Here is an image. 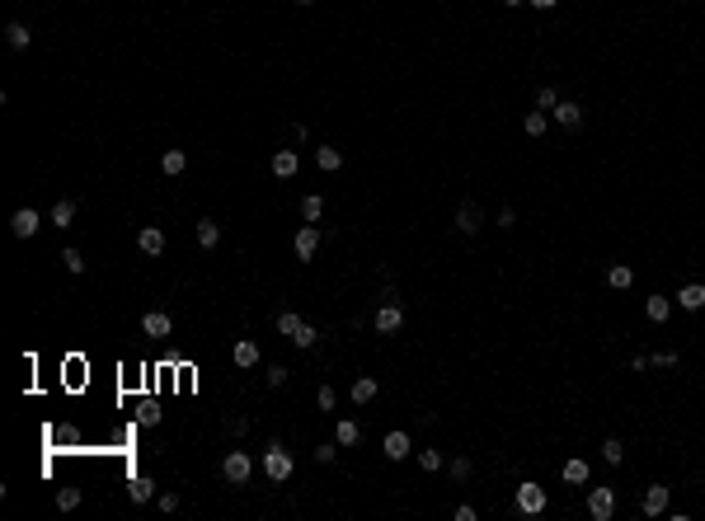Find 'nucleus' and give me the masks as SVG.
Here are the masks:
<instances>
[{"mask_svg":"<svg viewBox=\"0 0 705 521\" xmlns=\"http://www.w3.org/2000/svg\"><path fill=\"white\" fill-rule=\"evenodd\" d=\"M263 474H268L273 484H287L292 479V451L283 442H273L268 451H263Z\"/></svg>","mask_w":705,"mask_h":521,"instance_id":"f257e3e1","label":"nucleus"},{"mask_svg":"<svg viewBox=\"0 0 705 521\" xmlns=\"http://www.w3.org/2000/svg\"><path fill=\"white\" fill-rule=\"evenodd\" d=\"M278 334H287V339L296 343V348H315V339H320V334H315L311 324H306L301 315H292V310H283V315H278Z\"/></svg>","mask_w":705,"mask_h":521,"instance_id":"f03ea898","label":"nucleus"},{"mask_svg":"<svg viewBox=\"0 0 705 521\" xmlns=\"http://www.w3.org/2000/svg\"><path fill=\"white\" fill-rule=\"evenodd\" d=\"M249 474H254V460H249L245 451H231V456L221 460V479H226V484H249Z\"/></svg>","mask_w":705,"mask_h":521,"instance_id":"7ed1b4c3","label":"nucleus"},{"mask_svg":"<svg viewBox=\"0 0 705 521\" xmlns=\"http://www.w3.org/2000/svg\"><path fill=\"white\" fill-rule=\"evenodd\" d=\"M38 226H43V216H38L33 207H19L14 216H10V235H14V240H33Z\"/></svg>","mask_w":705,"mask_h":521,"instance_id":"20e7f679","label":"nucleus"},{"mask_svg":"<svg viewBox=\"0 0 705 521\" xmlns=\"http://www.w3.org/2000/svg\"><path fill=\"white\" fill-rule=\"evenodd\" d=\"M292 249H296V259H301V263H311L315 249H320V226H315V221H311V226H301L296 240H292Z\"/></svg>","mask_w":705,"mask_h":521,"instance_id":"39448f33","label":"nucleus"},{"mask_svg":"<svg viewBox=\"0 0 705 521\" xmlns=\"http://www.w3.org/2000/svg\"><path fill=\"white\" fill-rule=\"evenodd\" d=\"M588 512H593V521H611L616 493H611V489H588Z\"/></svg>","mask_w":705,"mask_h":521,"instance_id":"423d86ee","label":"nucleus"},{"mask_svg":"<svg viewBox=\"0 0 705 521\" xmlns=\"http://www.w3.org/2000/svg\"><path fill=\"white\" fill-rule=\"evenodd\" d=\"M541 507H546V489H541V484H518V512L536 517Z\"/></svg>","mask_w":705,"mask_h":521,"instance_id":"0eeeda50","label":"nucleus"},{"mask_svg":"<svg viewBox=\"0 0 705 521\" xmlns=\"http://www.w3.org/2000/svg\"><path fill=\"white\" fill-rule=\"evenodd\" d=\"M400 324H405V310H400V301H386V306L376 310V329H381V334H395Z\"/></svg>","mask_w":705,"mask_h":521,"instance_id":"6e6552de","label":"nucleus"},{"mask_svg":"<svg viewBox=\"0 0 705 521\" xmlns=\"http://www.w3.org/2000/svg\"><path fill=\"white\" fill-rule=\"evenodd\" d=\"M480 226H484L480 207H475V202H461V211H456V231H461V235H480Z\"/></svg>","mask_w":705,"mask_h":521,"instance_id":"1a4fd4ad","label":"nucleus"},{"mask_svg":"<svg viewBox=\"0 0 705 521\" xmlns=\"http://www.w3.org/2000/svg\"><path fill=\"white\" fill-rule=\"evenodd\" d=\"M136 244H141V254H165V231L160 226H141V235H136Z\"/></svg>","mask_w":705,"mask_h":521,"instance_id":"9d476101","label":"nucleus"},{"mask_svg":"<svg viewBox=\"0 0 705 521\" xmlns=\"http://www.w3.org/2000/svg\"><path fill=\"white\" fill-rule=\"evenodd\" d=\"M668 512V489L663 484H649L644 489V517H663Z\"/></svg>","mask_w":705,"mask_h":521,"instance_id":"9b49d317","label":"nucleus"},{"mask_svg":"<svg viewBox=\"0 0 705 521\" xmlns=\"http://www.w3.org/2000/svg\"><path fill=\"white\" fill-rule=\"evenodd\" d=\"M141 329H146V339H170V315L165 310L141 315Z\"/></svg>","mask_w":705,"mask_h":521,"instance_id":"f8f14e48","label":"nucleus"},{"mask_svg":"<svg viewBox=\"0 0 705 521\" xmlns=\"http://www.w3.org/2000/svg\"><path fill=\"white\" fill-rule=\"evenodd\" d=\"M296 169H301V156H296V151H278V156H273V174H278V179H296Z\"/></svg>","mask_w":705,"mask_h":521,"instance_id":"ddd939ff","label":"nucleus"},{"mask_svg":"<svg viewBox=\"0 0 705 521\" xmlns=\"http://www.w3.org/2000/svg\"><path fill=\"white\" fill-rule=\"evenodd\" d=\"M555 123H560V127H583V108L569 104V99H560V104H555Z\"/></svg>","mask_w":705,"mask_h":521,"instance_id":"4468645a","label":"nucleus"},{"mask_svg":"<svg viewBox=\"0 0 705 521\" xmlns=\"http://www.w3.org/2000/svg\"><path fill=\"white\" fill-rule=\"evenodd\" d=\"M677 306H682V310H705V287H701V282L682 287L677 291Z\"/></svg>","mask_w":705,"mask_h":521,"instance_id":"2eb2a0df","label":"nucleus"},{"mask_svg":"<svg viewBox=\"0 0 705 521\" xmlns=\"http://www.w3.org/2000/svg\"><path fill=\"white\" fill-rule=\"evenodd\" d=\"M231 357H235V366H259V343L240 339V343L231 348Z\"/></svg>","mask_w":705,"mask_h":521,"instance_id":"dca6fc26","label":"nucleus"},{"mask_svg":"<svg viewBox=\"0 0 705 521\" xmlns=\"http://www.w3.org/2000/svg\"><path fill=\"white\" fill-rule=\"evenodd\" d=\"M127 498L132 502H151V498H156V484H151L146 474H136V479L127 484Z\"/></svg>","mask_w":705,"mask_h":521,"instance_id":"f3484780","label":"nucleus"},{"mask_svg":"<svg viewBox=\"0 0 705 521\" xmlns=\"http://www.w3.org/2000/svg\"><path fill=\"white\" fill-rule=\"evenodd\" d=\"M644 315H649L653 324H663V319L673 315V301H668V296H649V301H644Z\"/></svg>","mask_w":705,"mask_h":521,"instance_id":"a211bd4d","label":"nucleus"},{"mask_svg":"<svg viewBox=\"0 0 705 521\" xmlns=\"http://www.w3.org/2000/svg\"><path fill=\"white\" fill-rule=\"evenodd\" d=\"M216 240H221V226H216L212 216H203V221H198V244H203V249H216Z\"/></svg>","mask_w":705,"mask_h":521,"instance_id":"6ab92c4d","label":"nucleus"},{"mask_svg":"<svg viewBox=\"0 0 705 521\" xmlns=\"http://www.w3.org/2000/svg\"><path fill=\"white\" fill-rule=\"evenodd\" d=\"M606 282H611V287H616V291H626L630 282H635V268H630V263H611V273H606Z\"/></svg>","mask_w":705,"mask_h":521,"instance_id":"aec40b11","label":"nucleus"},{"mask_svg":"<svg viewBox=\"0 0 705 521\" xmlns=\"http://www.w3.org/2000/svg\"><path fill=\"white\" fill-rule=\"evenodd\" d=\"M5 43H10L14 52H24L28 43H33V33H28V24H10V28H5Z\"/></svg>","mask_w":705,"mask_h":521,"instance_id":"412c9836","label":"nucleus"},{"mask_svg":"<svg viewBox=\"0 0 705 521\" xmlns=\"http://www.w3.org/2000/svg\"><path fill=\"white\" fill-rule=\"evenodd\" d=\"M315 164H320L325 174H334V169L343 164V151H334V146H320V151H315Z\"/></svg>","mask_w":705,"mask_h":521,"instance_id":"4be33fe9","label":"nucleus"},{"mask_svg":"<svg viewBox=\"0 0 705 521\" xmlns=\"http://www.w3.org/2000/svg\"><path fill=\"white\" fill-rule=\"evenodd\" d=\"M371 399H376V381L371 376H358L353 381V404H371Z\"/></svg>","mask_w":705,"mask_h":521,"instance_id":"5701e85b","label":"nucleus"},{"mask_svg":"<svg viewBox=\"0 0 705 521\" xmlns=\"http://www.w3.org/2000/svg\"><path fill=\"white\" fill-rule=\"evenodd\" d=\"M405 456H409V437L405 432H391L386 437V460H405Z\"/></svg>","mask_w":705,"mask_h":521,"instance_id":"b1692460","label":"nucleus"},{"mask_svg":"<svg viewBox=\"0 0 705 521\" xmlns=\"http://www.w3.org/2000/svg\"><path fill=\"white\" fill-rule=\"evenodd\" d=\"M71 221H76V202H71V198H61V202L52 207V226H61V231H66Z\"/></svg>","mask_w":705,"mask_h":521,"instance_id":"393cba45","label":"nucleus"},{"mask_svg":"<svg viewBox=\"0 0 705 521\" xmlns=\"http://www.w3.org/2000/svg\"><path fill=\"white\" fill-rule=\"evenodd\" d=\"M358 437H362V432H358V423H353V418H343L339 427H334V442H339V446H358Z\"/></svg>","mask_w":705,"mask_h":521,"instance_id":"a878e982","label":"nucleus"},{"mask_svg":"<svg viewBox=\"0 0 705 521\" xmlns=\"http://www.w3.org/2000/svg\"><path fill=\"white\" fill-rule=\"evenodd\" d=\"M160 169H165V174H183V169H188V156H183V151H165V156H160Z\"/></svg>","mask_w":705,"mask_h":521,"instance_id":"bb28decb","label":"nucleus"},{"mask_svg":"<svg viewBox=\"0 0 705 521\" xmlns=\"http://www.w3.org/2000/svg\"><path fill=\"white\" fill-rule=\"evenodd\" d=\"M602 460H606V465H621V460H626V446L616 442V437H606V442H602Z\"/></svg>","mask_w":705,"mask_h":521,"instance_id":"cd10ccee","label":"nucleus"},{"mask_svg":"<svg viewBox=\"0 0 705 521\" xmlns=\"http://www.w3.org/2000/svg\"><path fill=\"white\" fill-rule=\"evenodd\" d=\"M57 507H61V512H76V507H80V489H57Z\"/></svg>","mask_w":705,"mask_h":521,"instance_id":"c85d7f7f","label":"nucleus"},{"mask_svg":"<svg viewBox=\"0 0 705 521\" xmlns=\"http://www.w3.org/2000/svg\"><path fill=\"white\" fill-rule=\"evenodd\" d=\"M564 479L569 484H588V465L583 460H564Z\"/></svg>","mask_w":705,"mask_h":521,"instance_id":"c756f323","label":"nucleus"},{"mask_svg":"<svg viewBox=\"0 0 705 521\" xmlns=\"http://www.w3.org/2000/svg\"><path fill=\"white\" fill-rule=\"evenodd\" d=\"M546 123H550L546 113H527V118H522V127H527V136H541V131H546Z\"/></svg>","mask_w":705,"mask_h":521,"instance_id":"7c9ffc66","label":"nucleus"},{"mask_svg":"<svg viewBox=\"0 0 705 521\" xmlns=\"http://www.w3.org/2000/svg\"><path fill=\"white\" fill-rule=\"evenodd\" d=\"M61 263H66V273H85V254H80V249H66Z\"/></svg>","mask_w":705,"mask_h":521,"instance_id":"2f4dec72","label":"nucleus"},{"mask_svg":"<svg viewBox=\"0 0 705 521\" xmlns=\"http://www.w3.org/2000/svg\"><path fill=\"white\" fill-rule=\"evenodd\" d=\"M320 211H325V202H320V198L311 193V198L301 202V216H306V221H320Z\"/></svg>","mask_w":705,"mask_h":521,"instance_id":"473e14b6","label":"nucleus"},{"mask_svg":"<svg viewBox=\"0 0 705 521\" xmlns=\"http://www.w3.org/2000/svg\"><path fill=\"white\" fill-rule=\"evenodd\" d=\"M334 456H339V442H334V446H329V442L315 446V460H320V465H334Z\"/></svg>","mask_w":705,"mask_h":521,"instance_id":"72a5a7b5","label":"nucleus"},{"mask_svg":"<svg viewBox=\"0 0 705 521\" xmlns=\"http://www.w3.org/2000/svg\"><path fill=\"white\" fill-rule=\"evenodd\" d=\"M315 399H320V409H325V414H329V409L339 404V394H334V385H320V394H315Z\"/></svg>","mask_w":705,"mask_h":521,"instance_id":"f704fd0d","label":"nucleus"},{"mask_svg":"<svg viewBox=\"0 0 705 521\" xmlns=\"http://www.w3.org/2000/svg\"><path fill=\"white\" fill-rule=\"evenodd\" d=\"M418 465H423V469H442V451H418Z\"/></svg>","mask_w":705,"mask_h":521,"instance_id":"c9c22d12","label":"nucleus"},{"mask_svg":"<svg viewBox=\"0 0 705 521\" xmlns=\"http://www.w3.org/2000/svg\"><path fill=\"white\" fill-rule=\"evenodd\" d=\"M263 381H268L273 390H278V385H287V366H268V376H263Z\"/></svg>","mask_w":705,"mask_h":521,"instance_id":"e433bc0d","label":"nucleus"},{"mask_svg":"<svg viewBox=\"0 0 705 521\" xmlns=\"http://www.w3.org/2000/svg\"><path fill=\"white\" fill-rule=\"evenodd\" d=\"M136 418H141V427H156V423H160V409H156V404H141V414H136Z\"/></svg>","mask_w":705,"mask_h":521,"instance_id":"4c0bfd02","label":"nucleus"},{"mask_svg":"<svg viewBox=\"0 0 705 521\" xmlns=\"http://www.w3.org/2000/svg\"><path fill=\"white\" fill-rule=\"evenodd\" d=\"M536 104H541V108H555V104H560V94H555V89H550V85H546V89L536 94Z\"/></svg>","mask_w":705,"mask_h":521,"instance_id":"58836bf2","label":"nucleus"},{"mask_svg":"<svg viewBox=\"0 0 705 521\" xmlns=\"http://www.w3.org/2000/svg\"><path fill=\"white\" fill-rule=\"evenodd\" d=\"M451 479H456V484H461V479H470V460H456V465H451Z\"/></svg>","mask_w":705,"mask_h":521,"instance_id":"ea45409f","label":"nucleus"},{"mask_svg":"<svg viewBox=\"0 0 705 521\" xmlns=\"http://www.w3.org/2000/svg\"><path fill=\"white\" fill-rule=\"evenodd\" d=\"M160 512H179V493H165V498H160Z\"/></svg>","mask_w":705,"mask_h":521,"instance_id":"a19ab883","label":"nucleus"},{"mask_svg":"<svg viewBox=\"0 0 705 521\" xmlns=\"http://www.w3.org/2000/svg\"><path fill=\"white\" fill-rule=\"evenodd\" d=\"M527 5H536V10H555V0H527Z\"/></svg>","mask_w":705,"mask_h":521,"instance_id":"79ce46f5","label":"nucleus"},{"mask_svg":"<svg viewBox=\"0 0 705 521\" xmlns=\"http://www.w3.org/2000/svg\"><path fill=\"white\" fill-rule=\"evenodd\" d=\"M503 5H527V0H503Z\"/></svg>","mask_w":705,"mask_h":521,"instance_id":"37998d69","label":"nucleus"},{"mask_svg":"<svg viewBox=\"0 0 705 521\" xmlns=\"http://www.w3.org/2000/svg\"><path fill=\"white\" fill-rule=\"evenodd\" d=\"M292 5H315V0H292Z\"/></svg>","mask_w":705,"mask_h":521,"instance_id":"c03bdc74","label":"nucleus"}]
</instances>
